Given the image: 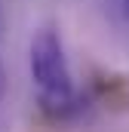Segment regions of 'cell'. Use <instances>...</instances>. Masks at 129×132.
<instances>
[{"instance_id":"cell-1","label":"cell","mask_w":129,"mask_h":132,"mask_svg":"<svg viewBox=\"0 0 129 132\" xmlns=\"http://www.w3.org/2000/svg\"><path fill=\"white\" fill-rule=\"evenodd\" d=\"M28 71H31V83L37 101L46 114L62 117L77 104V92H74V77H71V65L64 55L62 34L52 25H43L31 34L28 43Z\"/></svg>"},{"instance_id":"cell-2","label":"cell","mask_w":129,"mask_h":132,"mask_svg":"<svg viewBox=\"0 0 129 132\" xmlns=\"http://www.w3.org/2000/svg\"><path fill=\"white\" fill-rule=\"evenodd\" d=\"M123 15L129 19V0H123Z\"/></svg>"}]
</instances>
